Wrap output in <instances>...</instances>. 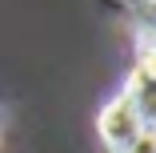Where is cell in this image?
Masks as SVG:
<instances>
[{"instance_id": "cell-3", "label": "cell", "mask_w": 156, "mask_h": 153, "mask_svg": "<svg viewBox=\"0 0 156 153\" xmlns=\"http://www.w3.org/2000/svg\"><path fill=\"white\" fill-rule=\"evenodd\" d=\"M124 153H156V133H148V129H144V133H140V141H136L132 149H124Z\"/></svg>"}, {"instance_id": "cell-6", "label": "cell", "mask_w": 156, "mask_h": 153, "mask_svg": "<svg viewBox=\"0 0 156 153\" xmlns=\"http://www.w3.org/2000/svg\"><path fill=\"white\" fill-rule=\"evenodd\" d=\"M152 20H156V16H152Z\"/></svg>"}, {"instance_id": "cell-4", "label": "cell", "mask_w": 156, "mask_h": 153, "mask_svg": "<svg viewBox=\"0 0 156 153\" xmlns=\"http://www.w3.org/2000/svg\"><path fill=\"white\" fill-rule=\"evenodd\" d=\"M124 4H132V8H144V4H148V0H124Z\"/></svg>"}, {"instance_id": "cell-2", "label": "cell", "mask_w": 156, "mask_h": 153, "mask_svg": "<svg viewBox=\"0 0 156 153\" xmlns=\"http://www.w3.org/2000/svg\"><path fill=\"white\" fill-rule=\"evenodd\" d=\"M120 89L132 97V105H136V113H140V121H144V129H148V133H156V73H148V69L132 65Z\"/></svg>"}, {"instance_id": "cell-5", "label": "cell", "mask_w": 156, "mask_h": 153, "mask_svg": "<svg viewBox=\"0 0 156 153\" xmlns=\"http://www.w3.org/2000/svg\"><path fill=\"white\" fill-rule=\"evenodd\" d=\"M0 133H4V105H0Z\"/></svg>"}, {"instance_id": "cell-1", "label": "cell", "mask_w": 156, "mask_h": 153, "mask_svg": "<svg viewBox=\"0 0 156 153\" xmlns=\"http://www.w3.org/2000/svg\"><path fill=\"white\" fill-rule=\"evenodd\" d=\"M144 133V121L132 105V97L124 93V89H116V93L100 105L96 113V137L104 145V153H124V149H132Z\"/></svg>"}]
</instances>
